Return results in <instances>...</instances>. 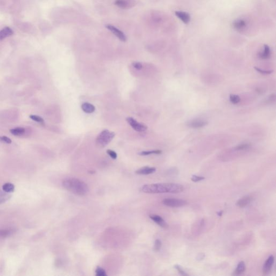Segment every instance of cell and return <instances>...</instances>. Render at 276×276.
<instances>
[{"label": "cell", "mask_w": 276, "mask_h": 276, "mask_svg": "<svg viewBox=\"0 0 276 276\" xmlns=\"http://www.w3.org/2000/svg\"><path fill=\"white\" fill-rule=\"evenodd\" d=\"M184 190V187L180 184L174 183L149 184L143 185L141 191L145 193L159 194V193H180Z\"/></svg>", "instance_id": "obj_1"}, {"label": "cell", "mask_w": 276, "mask_h": 276, "mask_svg": "<svg viewBox=\"0 0 276 276\" xmlns=\"http://www.w3.org/2000/svg\"><path fill=\"white\" fill-rule=\"evenodd\" d=\"M62 185L65 189L77 195H84L89 191L88 186L84 182L74 177L64 179L62 182Z\"/></svg>", "instance_id": "obj_2"}, {"label": "cell", "mask_w": 276, "mask_h": 276, "mask_svg": "<svg viewBox=\"0 0 276 276\" xmlns=\"http://www.w3.org/2000/svg\"><path fill=\"white\" fill-rule=\"evenodd\" d=\"M115 134L108 130L103 131L96 138V144L99 146L104 147L109 144L114 138Z\"/></svg>", "instance_id": "obj_3"}, {"label": "cell", "mask_w": 276, "mask_h": 276, "mask_svg": "<svg viewBox=\"0 0 276 276\" xmlns=\"http://www.w3.org/2000/svg\"><path fill=\"white\" fill-rule=\"evenodd\" d=\"M126 121L127 122L130 126L132 127V128H133L135 131H136L137 132H145L147 130V126L145 124L139 122L133 118H127Z\"/></svg>", "instance_id": "obj_4"}, {"label": "cell", "mask_w": 276, "mask_h": 276, "mask_svg": "<svg viewBox=\"0 0 276 276\" xmlns=\"http://www.w3.org/2000/svg\"><path fill=\"white\" fill-rule=\"evenodd\" d=\"M162 203L166 206L170 207H180L184 206L187 203L185 200L175 198H166L162 201Z\"/></svg>", "instance_id": "obj_5"}, {"label": "cell", "mask_w": 276, "mask_h": 276, "mask_svg": "<svg viewBox=\"0 0 276 276\" xmlns=\"http://www.w3.org/2000/svg\"><path fill=\"white\" fill-rule=\"evenodd\" d=\"M207 124H208V122L204 120L196 119L192 120L189 121L187 123V125L189 127L198 129V128L203 127L204 126H206Z\"/></svg>", "instance_id": "obj_6"}, {"label": "cell", "mask_w": 276, "mask_h": 276, "mask_svg": "<svg viewBox=\"0 0 276 276\" xmlns=\"http://www.w3.org/2000/svg\"><path fill=\"white\" fill-rule=\"evenodd\" d=\"M106 27L107 29H109V30L111 31L112 33L114 34L120 41L122 42L126 41L127 38H126V36L121 30H120L119 29H118L116 27L111 24L106 25Z\"/></svg>", "instance_id": "obj_7"}, {"label": "cell", "mask_w": 276, "mask_h": 276, "mask_svg": "<svg viewBox=\"0 0 276 276\" xmlns=\"http://www.w3.org/2000/svg\"><path fill=\"white\" fill-rule=\"evenodd\" d=\"M247 25V21L243 19H238L233 22V27L237 31H242L244 30Z\"/></svg>", "instance_id": "obj_8"}, {"label": "cell", "mask_w": 276, "mask_h": 276, "mask_svg": "<svg viewBox=\"0 0 276 276\" xmlns=\"http://www.w3.org/2000/svg\"><path fill=\"white\" fill-rule=\"evenodd\" d=\"M175 14L185 24H188L190 21V16L188 12L182 11H176Z\"/></svg>", "instance_id": "obj_9"}, {"label": "cell", "mask_w": 276, "mask_h": 276, "mask_svg": "<svg viewBox=\"0 0 276 276\" xmlns=\"http://www.w3.org/2000/svg\"><path fill=\"white\" fill-rule=\"evenodd\" d=\"M274 257L272 255L270 256V257L268 258L267 260H266L264 266H263V271L264 274H268V273L271 271L274 263Z\"/></svg>", "instance_id": "obj_10"}, {"label": "cell", "mask_w": 276, "mask_h": 276, "mask_svg": "<svg viewBox=\"0 0 276 276\" xmlns=\"http://www.w3.org/2000/svg\"><path fill=\"white\" fill-rule=\"evenodd\" d=\"M149 217L152 219L154 222L157 224L160 225L163 228H167L168 227V225L167 223L165 222V220L159 215H150Z\"/></svg>", "instance_id": "obj_11"}, {"label": "cell", "mask_w": 276, "mask_h": 276, "mask_svg": "<svg viewBox=\"0 0 276 276\" xmlns=\"http://www.w3.org/2000/svg\"><path fill=\"white\" fill-rule=\"evenodd\" d=\"M156 171V168L155 167H144L138 169L136 173L139 175H149L150 174L154 173Z\"/></svg>", "instance_id": "obj_12"}, {"label": "cell", "mask_w": 276, "mask_h": 276, "mask_svg": "<svg viewBox=\"0 0 276 276\" xmlns=\"http://www.w3.org/2000/svg\"><path fill=\"white\" fill-rule=\"evenodd\" d=\"M258 56L262 60H266L270 57L271 56V50L268 45L265 44L264 46V50L262 52H260L258 54Z\"/></svg>", "instance_id": "obj_13"}, {"label": "cell", "mask_w": 276, "mask_h": 276, "mask_svg": "<svg viewBox=\"0 0 276 276\" xmlns=\"http://www.w3.org/2000/svg\"><path fill=\"white\" fill-rule=\"evenodd\" d=\"M252 197L245 196V197L239 199L236 203V205L240 208L245 207V206H247L249 204L250 202H252Z\"/></svg>", "instance_id": "obj_14"}, {"label": "cell", "mask_w": 276, "mask_h": 276, "mask_svg": "<svg viewBox=\"0 0 276 276\" xmlns=\"http://www.w3.org/2000/svg\"><path fill=\"white\" fill-rule=\"evenodd\" d=\"M13 34L12 29L9 27H5L4 28L0 30V40L4 39L5 38L10 36Z\"/></svg>", "instance_id": "obj_15"}, {"label": "cell", "mask_w": 276, "mask_h": 276, "mask_svg": "<svg viewBox=\"0 0 276 276\" xmlns=\"http://www.w3.org/2000/svg\"><path fill=\"white\" fill-rule=\"evenodd\" d=\"M81 107L82 111L87 114H92L95 111L96 109L95 106L92 104L89 103H84L82 104Z\"/></svg>", "instance_id": "obj_16"}, {"label": "cell", "mask_w": 276, "mask_h": 276, "mask_svg": "<svg viewBox=\"0 0 276 276\" xmlns=\"http://www.w3.org/2000/svg\"><path fill=\"white\" fill-rule=\"evenodd\" d=\"M115 4L122 8H127L131 7L132 3L129 0L128 1L126 0H116Z\"/></svg>", "instance_id": "obj_17"}, {"label": "cell", "mask_w": 276, "mask_h": 276, "mask_svg": "<svg viewBox=\"0 0 276 276\" xmlns=\"http://www.w3.org/2000/svg\"><path fill=\"white\" fill-rule=\"evenodd\" d=\"M10 132L14 136H20L24 133L25 130L24 128L18 127L15 128L11 129L10 130Z\"/></svg>", "instance_id": "obj_18"}, {"label": "cell", "mask_w": 276, "mask_h": 276, "mask_svg": "<svg viewBox=\"0 0 276 276\" xmlns=\"http://www.w3.org/2000/svg\"><path fill=\"white\" fill-rule=\"evenodd\" d=\"M2 189L7 193H10L14 192L15 185L11 183H6L2 187Z\"/></svg>", "instance_id": "obj_19"}, {"label": "cell", "mask_w": 276, "mask_h": 276, "mask_svg": "<svg viewBox=\"0 0 276 276\" xmlns=\"http://www.w3.org/2000/svg\"><path fill=\"white\" fill-rule=\"evenodd\" d=\"M245 270V265L244 262L243 261L239 262V264L237 266L236 269L235 271V274L236 275H239L244 272Z\"/></svg>", "instance_id": "obj_20"}, {"label": "cell", "mask_w": 276, "mask_h": 276, "mask_svg": "<svg viewBox=\"0 0 276 276\" xmlns=\"http://www.w3.org/2000/svg\"><path fill=\"white\" fill-rule=\"evenodd\" d=\"M14 233V231L12 229L0 230V237H6L10 236Z\"/></svg>", "instance_id": "obj_21"}, {"label": "cell", "mask_w": 276, "mask_h": 276, "mask_svg": "<svg viewBox=\"0 0 276 276\" xmlns=\"http://www.w3.org/2000/svg\"><path fill=\"white\" fill-rule=\"evenodd\" d=\"M162 153V150H150V151H142L141 152L139 153V154L141 156H146L150 154H160Z\"/></svg>", "instance_id": "obj_22"}, {"label": "cell", "mask_w": 276, "mask_h": 276, "mask_svg": "<svg viewBox=\"0 0 276 276\" xmlns=\"http://www.w3.org/2000/svg\"><path fill=\"white\" fill-rule=\"evenodd\" d=\"M229 99H230L231 103L233 104H237L239 103V102L241 101V98L238 95L231 94L230 95Z\"/></svg>", "instance_id": "obj_23"}, {"label": "cell", "mask_w": 276, "mask_h": 276, "mask_svg": "<svg viewBox=\"0 0 276 276\" xmlns=\"http://www.w3.org/2000/svg\"><path fill=\"white\" fill-rule=\"evenodd\" d=\"M250 147V145L248 144H243L239 145L235 147V150H247Z\"/></svg>", "instance_id": "obj_24"}, {"label": "cell", "mask_w": 276, "mask_h": 276, "mask_svg": "<svg viewBox=\"0 0 276 276\" xmlns=\"http://www.w3.org/2000/svg\"><path fill=\"white\" fill-rule=\"evenodd\" d=\"M30 118H31V119L33 120L35 122H39V123H41L42 124H43V125L44 124V120L41 117L38 116V115H30Z\"/></svg>", "instance_id": "obj_25"}, {"label": "cell", "mask_w": 276, "mask_h": 276, "mask_svg": "<svg viewBox=\"0 0 276 276\" xmlns=\"http://www.w3.org/2000/svg\"><path fill=\"white\" fill-rule=\"evenodd\" d=\"M96 274L97 276H105L107 275L105 270L99 266H98L96 270Z\"/></svg>", "instance_id": "obj_26"}, {"label": "cell", "mask_w": 276, "mask_h": 276, "mask_svg": "<svg viewBox=\"0 0 276 276\" xmlns=\"http://www.w3.org/2000/svg\"><path fill=\"white\" fill-rule=\"evenodd\" d=\"M11 196H9L7 194L3 195V194H2L0 195V204L6 202L7 201H8L11 198Z\"/></svg>", "instance_id": "obj_27"}, {"label": "cell", "mask_w": 276, "mask_h": 276, "mask_svg": "<svg viewBox=\"0 0 276 276\" xmlns=\"http://www.w3.org/2000/svg\"><path fill=\"white\" fill-rule=\"evenodd\" d=\"M161 246H162V243H161V241L159 239H157L155 242L154 247L155 251H156V252L159 251L161 249Z\"/></svg>", "instance_id": "obj_28"}, {"label": "cell", "mask_w": 276, "mask_h": 276, "mask_svg": "<svg viewBox=\"0 0 276 276\" xmlns=\"http://www.w3.org/2000/svg\"><path fill=\"white\" fill-rule=\"evenodd\" d=\"M0 141L6 143L8 144H11L12 142V141L11 139L6 136H0Z\"/></svg>", "instance_id": "obj_29"}, {"label": "cell", "mask_w": 276, "mask_h": 276, "mask_svg": "<svg viewBox=\"0 0 276 276\" xmlns=\"http://www.w3.org/2000/svg\"><path fill=\"white\" fill-rule=\"evenodd\" d=\"M254 69H255L257 72H260V73H262V74H271L272 72V71H271V70H262V69H260L258 68L257 67H254Z\"/></svg>", "instance_id": "obj_30"}, {"label": "cell", "mask_w": 276, "mask_h": 276, "mask_svg": "<svg viewBox=\"0 0 276 276\" xmlns=\"http://www.w3.org/2000/svg\"><path fill=\"white\" fill-rule=\"evenodd\" d=\"M107 153L109 154V157L111 158L112 159H117V154L114 150H111V149H108V150H107Z\"/></svg>", "instance_id": "obj_31"}, {"label": "cell", "mask_w": 276, "mask_h": 276, "mask_svg": "<svg viewBox=\"0 0 276 276\" xmlns=\"http://www.w3.org/2000/svg\"><path fill=\"white\" fill-rule=\"evenodd\" d=\"M204 179H205V177H203V176H197V175H193L192 176V178H191V180H192V181L197 182L202 181L203 180H204Z\"/></svg>", "instance_id": "obj_32"}, {"label": "cell", "mask_w": 276, "mask_h": 276, "mask_svg": "<svg viewBox=\"0 0 276 276\" xmlns=\"http://www.w3.org/2000/svg\"><path fill=\"white\" fill-rule=\"evenodd\" d=\"M174 267L178 271V272H179L180 274H181V275H183V276H188V274L186 272H185L184 270H182V269L179 265H175L174 266Z\"/></svg>", "instance_id": "obj_33"}, {"label": "cell", "mask_w": 276, "mask_h": 276, "mask_svg": "<svg viewBox=\"0 0 276 276\" xmlns=\"http://www.w3.org/2000/svg\"><path fill=\"white\" fill-rule=\"evenodd\" d=\"M132 65L134 67V68H136L137 70H139L142 69V67H143L142 63H141L140 62H134V63H133Z\"/></svg>", "instance_id": "obj_34"}, {"label": "cell", "mask_w": 276, "mask_h": 276, "mask_svg": "<svg viewBox=\"0 0 276 276\" xmlns=\"http://www.w3.org/2000/svg\"><path fill=\"white\" fill-rule=\"evenodd\" d=\"M223 214V211H219V212H217V215H218V216H221Z\"/></svg>", "instance_id": "obj_35"}]
</instances>
